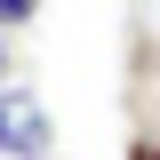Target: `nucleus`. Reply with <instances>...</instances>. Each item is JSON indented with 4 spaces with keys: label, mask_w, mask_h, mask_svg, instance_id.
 <instances>
[{
    "label": "nucleus",
    "mask_w": 160,
    "mask_h": 160,
    "mask_svg": "<svg viewBox=\"0 0 160 160\" xmlns=\"http://www.w3.org/2000/svg\"><path fill=\"white\" fill-rule=\"evenodd\" d=\"M48 144H56L48 104H40L24 80H8V96H0V152L8 160H48Z\"/></svg>",
    "instance_id": "1"
},
{
    "label": "nucleus",
    "mask_w": 160,
    "mask_h": 160,
    "mask_svg": "<svg viewBox=\"0 0 160 160\" xmlns=\"http://www.w3.org/2000/svg\"><path fill=\"white\" fill-rule=\"evenodd\" d=\"M40 16V0H0V32H16V24Z\"/></svg>",
    "instance_id": "2"
},
{
    "label": "nucleus",
    "mask_w": 160,
    "mask_h": 160,
    "mask_svg": "<svg viewBox=\"0 0 160 160\" xmlns=\"http://www.w3.org/2000/svg\"><path fill=\"white\" fill-rule=\"evenodd\" d=\"M128 160H160V144H152V136H136V144H128Z\"/></svg>",
    "instance_id": "3"
},
{
    "label": "nucleus",
    "mask_w": 160,
    "mask_h": 160,
    "mask_svg": "<svg viewBox=\"0 0 160 160\" xmlns=\"http://www.w3.org/2000/svg\"><path fill=\"white\" fill-rule=\"evenodd\" d=\"M8 80H16V72H8V56H0V96H8Z\"/></svg>",
    "instance_id": "4"
}]
</instances>
